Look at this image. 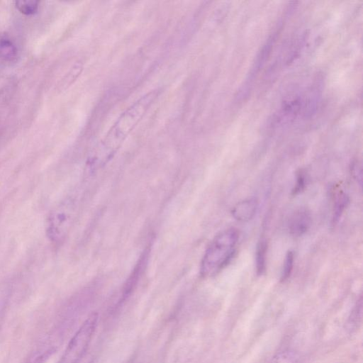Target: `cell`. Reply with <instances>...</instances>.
<instances>
[{
    "instance_id": "16",
    "label": "cell",
    "mask_w": 363,
    "mask_h": 363,
    "mask_svg": "<svg viewBox=\"0 0 363 363\" xmlns=\"http://www.w3.org/2000/svg\"><path fill=\"white\" fill-rule=\"evenodd\" d=\"M306 186V177L301 171H300L296 177V182L292 189V194L296 195L301 192Z\"/></svg>"
},
{
    "instance_id": "13",
    "label": "cell",
    "mask_w": 363,
    "mask_h": 363,
    "mask_svg": "<svg viewBox=\"0 0 363 363\" xmlns=\"http://www.w3.org/2000/svg\"><path fill=\"white\" fill-rule=\"evenodd\" d=\"M349 203V198L347 195L343 192H340L335 201L333 220L335 223L337 222L341 217L343 211L347 206Z\"/></svg>"
},
{
    "instance_id": "9",
    "label": "cell",
    "mask_w": 363,
    "mask_h": 363,
    "mask_svg": "<svg viewBox=\"0 0 363 363\" xmlns=\"http://www.w3.org/2000/svg\"><path fill=\"white\" fill-rule=\"evenodd\" d=\"M267 252V242L262 238L257 243L255 256L256 273L258 276L263 274L265 272Z\"/></svg>"
},
{
    "instance_id": "10",
    "label": "cell",
    "mask_w": 363,
    "mask_h": 363,
    "mask_svg": "<svg viewBox=\"0 0 363 363\" xmlns=\"http://www.w3.org/2000/svg\"><path fill=\"white\" fill-rule=\"evenodd\" d=\"M14 4L19 12L25 16L34 15L39 7V1L34 0L15 1Z\"/></svg>"
},
{
    "instance_id": "12",
    "label": "cell",
    "mask_w": 363,
    "mask_h": 363,
    "mask_svg": "<svg viewBox=\"0 0 363 363\" xmlns=\"http://www.w3.org/2000/svg\"><path fill=\"white\" fill-rule=\"evenodd\" d=\"M362 297L357 302L356 306H354L353 311H352L348 321L347 325L349 330L352 332L357 328H358L360 323L362 321Z\"/></svg>"
},
{
    "instance_id": "6",
    "label": "cell",
    "mask_w": 363,
    "mask_h": 363,
    "mask_svg": "<svg viewBox=\"0 0 363 363\" xmlns=\"http://www.w3.org/2000/svg\"><path fill=\"white\" fill-rule=\"evenodd\" d=\"M257 202L255 199H249L238 202L232 209L231 213L235 219L241 222L251 220L256 213Z\"/></svg>"
},
{
    "instance_id": "18",
    "label": "cell",
    "mask_w": 363,
    "mask_h": 363,
    "mask_svg": "<svg viewBox=\"0 0 363 363\" xmlns=\"http://www.w3.org/2000/svg\"><path fill=\"white\" fill-rule=\"evenodd\" d=\"M42 361L40 359H38V360H36L34 363H41Z\"/></svg>"
},
{
    "instance_id": "11",
    "label": "cell",
    "mask_w": 363,
    "mask_h": 363,
    "mask_svg": "<svg viewBox=\"0 0 363 363\" xmlns=\"http://www.w3.org/2000/svg\"><path fill=\"white\" fill-rule=\"evenodd\" d=\"M82 69V64L80 62H77L61 81L60 84V90H64L69 87L79 76Z\"/></svg>"
},
{
    "instance_id": "8",
    "label": "cell",
    "mask_w": 363,
    "mask_h": 363,
    "mask_svg": "<svg viewBox=\"0 0 363 363\" xmlns=\"http://www.w3.org/2000/svg\"><path fill=\"white\" fill-rule=\"evenodd\" d=\"M274 40L275 35L274 34L268 38L267 41H266L265 44L263 45L262 50L259 51V54L257 55L256 61L251 69L250 81H251L252 79L255 77V74H256L259 71L261 67L265 63V61L270 54Z\"/></svg>"
},
{
    "instance_id": "1",
    "label": "cell",
    "mask_w": 363,
    "mask_h": 363,
    "mask_svg": "<svg viewBox=\"0 0 363 363\" xmlns=\"http://www.w3.org/2000/svg\"><path fill=\"white\" fill-rule=\"evenodd\" d=\"M158 94V90L150 91L120 115L103 139L89 152L86 162L87 174L96 172L111 160Z\"/></svg>"
},
{
    "instance_id": "5",
    "label": "cell",
    "mask_w": 363,
    "mask_h": 363,
    "mask_svg": "<svg viewBox=\"0 0 363 363\" xmlns=\"http://www.w3.org/2000/svg\"><path fill=\"white\" fill-rule=\"evenodd\" d=\"M311 224L310 212L306 208H300L293 213L289 220V232L294 236H301L307 232Z\"/></svg>"
},
{
    "instance_id": "15",
    "label": "cell",
    "mask_w": 363,
    "mask_h": 363,
    "mask_svg": "<svg viewBox=\"0 0 363 363\" xmlns=\"http://www.w3.org/2000/svg\"><path fill=\"white\" fill-rule=\"evenodd\" d=\"M294 261V255L292 251H289L285 257L283 268L281 273V281H285L287 280L293 270Z\"/></svg>"
},
{
    "instance_id": "7",
    "label": "cell",
    "mask_w": 363,
    "mask_h": 363,
    "mask_svg": "<svg viewBox=\"0 0 363 363\" xmlns=\"http://www.w3.org/2000/svg\"><path fill=\"white\" fill-rule=\"evenodd\" d=\"M18 50L16 43L9 37L0 38V62H14L18 57Z\"/></svg>"
},
{
    "instance_id": "2",
    "label": "cell",
    "mask_w": 363,
    "mask_h": 363,
    "mask_svg": "<svg viewBox=\"0 0 363 363\" xmlns=\"http://www.w3.org/2000/svg\"><path fill=\"white\" fill-rule=\"evenodd\" d=\"M238 238V233L234 228L223 230L214 237L201 262L202 277H213L228 265L235 252Z\"/></svg>"
},
{
    "instance_id": "3",
    "label": "cell",
    "mask_w": 363,
    "mask_h": 363,
    "mask_svg": "<svg viewBox=\"0 0 363 363\" xmlns=\"http://www.w3.org/2000/svg\"><path fill=\"white\" fill-rule=\"evenodd\" d=\"M77 207L76 201L67 197L51 210L45 224L46 234L51 241H62L68 235L76 217Z\"/></svg>"
},
{
    "instance_id": "14",
    "label": "cell",
    "mask_w": 363,
    "mask_h": 363,
    "mask_svg": "<svg viewBox=\"0 0 363 363\" xmlns=\"http://www.w3.org/2000/svg\"><path fill=\"white\" fill-rule=\"evenodd\" d=\"M298 356L293 351L286 350L276 354L269 363H296Z\"/></svg>"
},
{
    "instance_id": "4",
    "label": "cell",
    "mask_w": 363,
    "mask_h": 363,
    "mask_svg": "<svg viewBox=\"0 0 363 363\" xmlns=\"http://www.w3.org/2000/svg\"><path fill=\"white\" fill-rule=\"evenodd\" d=\"M96 313L89 315L69 340L58 363H78L88 349L98 324Z\"/></svg>"
},
{
    "instance_id": "17",
    "label": "cell",
    "mask_w": 363,
    "mask_h": 363,
    "mask_svg": "<svg viewBox=\"0 0 363 363\" xmlns=\"http://www.w3.org/2000/svg\"><path fill=\"white\" fill-rule=\"evenodd\" d=\"M351 174L360 186L362 180V170L360 163L357 161L352 162L350 167Z\"/></svg>"
}]
</instances>
